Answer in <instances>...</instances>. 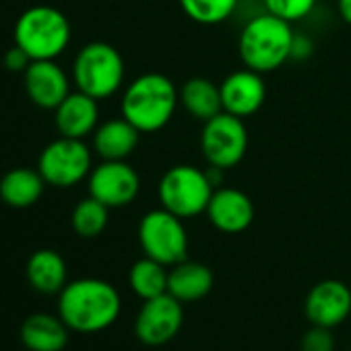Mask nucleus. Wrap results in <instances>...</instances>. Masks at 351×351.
Listing matches in <instances>:
<instances>
[{"label": "nucleus", "instance_id": "obj_29", "mask_svg": "<svg viewBox=\"0 0 351 351\" xmlns=\"http://www.w3.org/2000/svg\"><path fill=\"white\" fill-rule=\"evenodd\" d=\"M337 9L341 19L351 25V0H337Z\"/></svg>", "mask_w": 351, "mask_h": 351}, {"label": "nucleus", "instance_id": "obj_28", "mask_svg": "<svg viewBox=\"0 0 351 351\" xmlns=\"http://www.w3.org/2000/svg\"><path fill=\"white\" fill-rule=\"evenodd\" d=\"M29 64H32V58L17 44L11 50H7V54H5V69H9L13 73H25Z\"/></svg>", "mask_w": 351, "mask_h": 351}, {"label": "nucleus", "instance_id": "obj_14", "mask_svg": "<svg viewBox=\"0 0 351 351\" xmlns=\"http://www.w3.org/2000/svg\"><path fill=\"white\" fill-rule=\"evenodd\" d=\"M205 213L211 226L223 234H240L254 221V205L238 189H215Z\"/></svg>", "mask_w": 351, "mask_h": 351}, {"label": "nucleus", "instance_id": "obj_13", "mask_svg": "<svg viewBox=\"0 0 351 351\" xmlns=\"http://www.w3.org/2000/svg\"><path fill=\"white\" fill-rule=\"evenodd\" d=\"M219 89L223 112L234 114L238 118H248L256 114L267 99V85L263 81V73H256L252 69L228 75Z\"/></svg>", "mask_w": 351, "mask_h": 351}, {"label": "nucleus", "instance_id": "obj_2", "mask_svg": "<svg viewBox=\"0 0 351 351\" xmlns=\"http://www.w3.org/2000/svg\"><path fill=\"white\" fill-rule=\"evenodd\" d=\"M180 91L161 73L136 77L122 95V116L141 132L161 130L173 116Z\"/></svg>", "mask_w": 351, "mask_h": 351}, {"label": "nucleus", "instance_id": "obj_20", "mask_svg": "<svg viewBox=\"0 0 351 351\" xmlns=\"http://www.w3.org/2000/svg\"><path fill=\"white\" fill-rule=\"evenodd\" d=\"M44 186L46 180L40 169L36 171L27 167H17L7 171L0 180V199L11 207L25 209L40 201V197L44 195Z\"/></svg>", "mask_w": 351, "mask_h": 351}, {"label": "nucleus", "instance_id": "obj_16", "mask_svg": "<svg viewBox=\"0 0 351 351\" xmlns=\"http://www.w3.org/2000/svg\"><path fill=\"white\" fill-rule=\"evenodd\" d=\"M54 112H56L54 116L56 128L60 130L62 136L85 138L97 128V120H99L97 99L83 91L69 93L66 99Z\"/></svg>", "mask_w": 351, "mask_h": 351}, {"label": "nucleus", "instance_id": "obj_22", "mask_svg": "<svg viewBox=\"0 0 351 351\" xmlns=\"http://www.w3.org/2000/svg\"><path fill=\"white\" fill-rule=\"evenodd\" d=\"M27 281L40 293H60L66 285V263L56 250H38L27 261Z\"/></svg>", "mask_w": 351, "mask_h": 351}, {"label": "nucleus", "instance_id": "obj_7", "mask_svg": "<svg viewBox=\"0 0 351 351\" xmlns=\"http://www.w3.org/2000/svg\"><path fill=\"white\" fill-rule=\"evenodd\" d=\"M138 242L145 256L165 267L186 261L189 254V234L182 217L169 213L163 207L143 215L138 223Z\"/></svg>", "mask_w": 351, "mask_h": 351}, {"label": "nucleus", "instance_id": "obj_19", "mask_svg": "<svg viewBox=\"0 0 351 351\" xmlns=\"http://www.w3.org/2000/svg\"><path fill=\"white\" fill-rule=\"evenodd\" d=\"M21 343L29 351H62L69 343V326L60 316L32 314L21 324Z\"/></svg>", "mask_w": 351, "mask_h": 351}, {"label": "nucleus", "instance_id": "obj_12", "mask_svg": "<svg viewBox=\"0 0 351 351\" xmlns=\"http://www.w3.org/2000/svg\"><path fill=\"white\" fill-rule=\"evenodd\" d=\"M304 308L312 324L335 328L351 314V289L343 281L324 279L308 291Z\"/></svg>", "mask_w": 351, "mask_h": 351}, {"label": "nucleus", "instance_id": "obj_17", "mask_svg": "<svg viewBox=\"0 0 351 351\" xmlns=\"http://www.w3.org/2000/svg\"><path fill=\"white\" fill-rule=\"evenodd\" d=\"M141 130L124 116L99 124L93 132V149L104 161H124L138 145Z\"/></svg>", "mask_w": 351, "mask_h": 351}, {"label": "nucleus", "instance_id": "obj_18", "mask_svg": "<svg viewBox=\"0 0 351 351\" xmlns=\"http://www.w3.org/2000/svg\"><path fill=\"white\" fill-rule=\"evenodd\" d=\"M213 289V273L207 265L195 261H182L167 273V293L186 302H199Z\"/></svg>", "mask_w": 351, "mask_h": 351}, {"label": "nucleus", "instance_id": "obj_9", "mask_svg": "<svg viewBox=\"0 0 351 351\" xmlns=\"http://www.w3.org/2000/svg\"><path fill=\"white\" fill-rule=\"evenodd\" d=\"M201 149L211 167L230 169L238 165L248 149V132L244 120L228 112L207 120L201 134Z\"/></svg>", "mask_w": 351, "mask_h": 351}, {"label": "nucleus", "instance_id": "obj_1", "mask_svg": "<svg viewBox=\"0 0 351 351\" xmlns=\"http://www.w3.org/2000/svg\"><path fill=\"white\" fill-rule=\"evenodd\" d=\"M122 310L118 289L95 277H83L62 287L58 295V316L77 332H99L110 328Z\"/></svg>", "mask_w": 351, "mask_h": 351}, {"label": "nucleus", "instance_id": "obj_4", "mask_svg": "<svg viewBox=\"0 0 351 351\" xmlns=\"http://www.w3.org/2000/svg\"><path fill=\"white\" fill-rule=\"evenodd\" d=\"M71 42V23L54 7L27 9L15 25V44L32 60H56Z\"/></svg>", "mask_w": 351, "mask_h": 351}, {"label": "nucleus", "instance_id": "obj_27", "mask_svg": "<svg viewBox=\"0 0 351 351\" xmlns=\"http://www.w3.org/2000/svg\"><path fill=\"white\" fill-rule=\"evenodd\" d=\"M330 330L332 328L312 324V328H308L302 337L300 351H335V337Z\"/></svg>", "mask_w": 351, "mask_h": 351}, {"label": "nucleus", "instance_id": "obj_21", "mask_svg": "<svg viewBox=\"0 0 351 351\" xmlns=\"http://www.w3.org/2000/svg\"><path fill=\"white\" fill-rule=\"evenodd\" d=\"M180 104L195 120L201 122H207L223 112L219 85L205 77H195L184 83V87L180 89Z\"/></svg>", "mask_w": 351, "mask_h": 351}, {"label": "nucleus", "instance_id": "obj_10", "mask_svg": "<svg viewBox=\"0 0 351 351\" xmlns=\"http://www.w3.org/2000/svg\"><path fill=\"white\" fill-rule=\"evenodd\" d=\"M182 322V302L169 293H163L143 302L134 320V335L143 345L161 347L180 332Z\"/></svg>", "mask_w": 351, "mask_h": 351}, {"label": "nucleus", "instance_id": "obj_26", "mask_svg": "<svg viewBox=\"0 0 351 351\" xmlns=\"http://www.w3.org/2000/svg\"><path fill=\"white\" fill-rule=\"evenodd\" d=\"M316 7V0H265V9L267 13L287 21L295 23L312 13Z\"/></svg>", "mask_w": 351, "mask_h": 351}, {"label": "nucleus", "instance_id": "obj_23", "mask_svg": "<svg viewBox=\"0 0 351 351\" xmlns=\"http://www.w3.org/2000/svg\"><path fill=\"white\" fill-rule=\"evenodd\" d=\"M167 273L169 271L165 265L145 256L130 267V273H128L130 289L143 302L157 298V295H163V293H167Z\"/></svg>", "mask_w": 351, "mask_h": 351}, {"label": "nucleus", "instance_id": "obj_24", "mask_svg": "<svg viewBox=\"0 0 351 351\" xmlns=\"http://www.w3.org/2000/svg\"><path fill=\"white\" fill-rule=\"evenodd\" d=\"M108 219H110V207L89 197V199H83L75 207L71 223H73V230L81 238H95L106 230Z\"/></svg>", "mask_w": 351, "mask_h": 351}, {"label": "nucleus", "instance_id": "obj_25", "mask_svg": "<svg viewBox=\"0 0 351 351\" xmlns=\"http://www.w3.org/2000/svg\"><path fill=\"white\" fill-rule=\"evenodd\" d=\"M240 0H180L182 11L201 25H217L232 17Z\"/></svg>", "mask_w": 351, "mask_h": 351}, {"label": "nucleus", "instance_id": "obj_3", "mask_svg": "<svg viewBox=\"0 0 351 351\" xmlns=\"http://www.w3.org/2000/svg\"><path fill=\"white\" fill-rule=\"evenodd\" d=\"M293 42L295 36L291 23L271 13H263L244 25L238 50L246 69L256 73H271L291 58Z\"/></svg>", "mask_w": 351, "mask_h": 351}, {"label": "nucleus", "instance_id": "obj_6", "mask_svg": "<svg viewBox=\"0 0 351 351\" xmlns=\"http://www.w3.org/2000/svg\"><path fill=\"white\" fill-rule=\"evenodd\" d=\"M73 79L79 91L95 99H106L122 87L124 60L114 46L91 42L79 50L73 64Z\"/></svg>", "mask_w": 351, "mask_h": 351}, {"label": "nucleus", "instance_id": "obj_8", "mask_svg": "<svg viewBox=\"0 0 351 351\" xmlns=\"http://www.w3.org/2000/svg\"><path fill=\"white\" fill-rule=\"evenodd\" d=\"M38 169L44 176L46 184L71 189L91 173V151L83 138L60 136L42 151Z\"/></svg>", "mask_w": 351, "mask_h": 351}, {"label": "nucleus", "instance_id": "obj_15", "mask_svg": "<svg viewBox=\"0 0 351 351\" xmlns=\"http://www.w3.org/2000/svg\"><path fill=\"white\" fill-rule=\"evenodd\" d=\"M23 77L25 91L38 108L56 110L71 93L69 77L54 60H32Z\"/></svg>", "mask_w": 351, "mask_h": 351}, {"label": "nucleus", "instance_id": "obj_11", "mask_svg": "<svg viewBox=\"0 0 351 351\" xmlns=\"http://www.w3.org/2000/svg\"><path fill=\"white\" fill-rule=\"evenodd\" d=\"M141 191L136 169L124 161H104L89 173V197L110 209L130 205Z\"/></svg>", "mask_w": 351, "mask_h": 351}, {"label": "nucleus", "instance_id": "obj_5", "mask_svg": "<svg viewBox=\"0 0 351 351\" xmlns=\"http://www.w3.org/2000/svg\"><path fill=\"white\" fill-rule=\"evenodd\" d=\"M213 191L215 186L209 180L207 169L182 163L169 167L161 176L157 195L163 209L182 219H191L207 211Z\"/></svg>", "mask_w": 351, "mask_h": 351}]
</instances>
